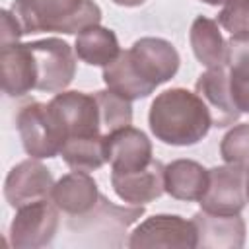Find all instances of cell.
<instances>
[{"label": "cell", "instance_id": "obj_15", "mask_svg": "<svg viewBox=\"0 0 249 249\" xmlns=\"http://www.w3.org/2000/svg\"><path fill=\"white\" fill-rule=\"evenodd\" d=\"M165 165L152 160L146 167L128 173H111V185L115 195L126 204H148L165 193L163 187Z\"/></svg>", "mask_w": 249, "mask_h": 249}, {"label": "cell", "instance_id": "obj_27", "mask_svg": "<svg viewBox=\"0 0 249 249\" xmlns=\"http://www.w3.org/2000/svg\"><path fill=\"white\" fill-rule=\"evenodd\" d=\"M2 33H0V41L2 45H10V43H18L19 37L23 35V29L18 21V18L12 14V10H2Z\"/></svg>", "mask_w": 249, "mask_h": 249}, {"label": "cell", "instance_id": "obj_5", "mask_svg": "<svg viewBox=\"0 0 249 249\" xmlns=\"http://www.w3.org/2000/svg\"><path fill=\"white\" fill-rule=\"evenodd\" d=\"M130 249L146 247H175L195 249L198 245V231L193 220L179 214H156L140 222L126 241Z\"/></svg>", "mask_w": 249, "mask_h": 249}, {"label": "cell", "instance_id": "obj_31", "mask_svg": "<svg viewBox=\"0 0 249 249\" xmlns=\"http://www.w3.org/2000/svg\"><path fill=\"white\" fill-rule=\"evenodd\" d=\"M245 195H247V200H249V171L245 175Z\"/></svg>", "mask_w": 249, "mask_h": 249}, {"label": "cell", "instance_id": "obj_4", "mask_svg": "<svg viewBox=\"0 0 249 249\" xmlns=\"http://www.w3.org/2000/svg\"><path fill=\"white\" fill-rule=\"evenodd\" d=\"M35 60L39 91L58 93L66 89L76 76V51L58 37H47L27 43Z\"/></svg>", "mask_w": 249, "mask_h": 249}, {"label": "cell", "instance_id": "obj_29", "mask_svg": "<svg viewBox=\"0 0 249 249\" xmlns=\"http://www.w3.org/2000/svg\"><path fill=\"white\" fill-rule=\"evenodd\" d=\"M113 2L123 8H136V6H142L146 0H113Z\"/></svg>", "mask_w": 249, "mask_h": 249}, {"label": "cell", "instance_id": "obj_30", "mask_svg": "<svg viewBox=\"0 0 249 249\" xmlns=\"http://www.w3.org/2000/svg\"><path fill=\"white\" fill-rule=\"evenodd\" d=\"M200 2H204L208 6H220V4H226L228 0H200Z\"/></svg>", "mask_w": 249, "mask_h": 249}, {"label": "cell", "instance_id": "obj_23", "mask_svg": "<svg viewBox=\"0 0 249 249\" xmlns=\"http://www.w3.org/2000/svg\"><path fill=\"white\" fill-rule=\"evenodd\" d=\"M95 99L99 105V121H101V134L103 136L132 124L130 99L115 93L109 88L95 91Z\"/></svg>", "mask_w": 249, "mask_h": 249}, {"label": "cell", "instance_id": "obj_8", "mask_svg": "<svg viewBox=\"0 0 249 249\" xmlns=\"http://www.w3.org/2000/svg\"><path fill=\"white\" fill-rule=\"evenodd\" d=\"M198 202L210 214H239L247 202L245 171L228 163L208 169V187Z\"/></svg>", "mask_w": 249, "mask_h": 249}, {"label": "cell", "instance_id": "obj_28", "mask_svg": "<svg viewBox=\"0 0 249 249\" xmlns=\"http://www.w3.org/2000/svg\"><path fill=\"white\" fill-rule=\"evenodd\" d=\"M230 86L233 93V101L241 113L249 115V78H231L230 76Z\"/></svg>", "mask_w": 249, "mask_h": 249}, {"label": "cell", "instance_id": "obj_21", "mask_svg": "<svg viewBox=\"0 0 249 249\" xmlns=\"http://www.w3.org/2000/svg\"><path fill=\"white\" fill-rule=\"evenodd\" d=\"M103 82L109 89H113L115 93L134 101V99H144L150 93H154V88L150 84H146L140 74L134 70L128 51H121L119 56L107 64L103 68Z\"/></svg>", "mask_w": 249, "mask_h": 249}, {"label": "cell", "instance_id": "obj_11", "mask_svg": "<svg viewBox=\"0 0 249 249\" xmlns=\"http://www.w3.org/2000/svg\"><path fill=\"white\" fill-rule=\"evenodd\" d=\"M144 214L142 204H126L117 206L107 200L103 195L99 196L97 204L84 216L68 218L66 226L76 233H103V235H121L140 220Z\"/></svg>", "mask_w": 249, "mask_h": 249}, {"label": "cell", "instance_id": "obj_18", "mask_svg": "<svg viewBox=\"0 0 249 249\" xmlns=\"http://www.w3.org/2000/svg\"><path fill=\"white\" fill-rule=\"evenodd\" d=\"M163 187L175 200L198 202L208 187V169L195 160H173L163 169Z\"/></svg>", "mask_w": 249, "mask_h": 249}, {"label": "cell", "instance_id": "obj_3", "mask_svg": "<svg viewBox=\"0 0 249 249\" xmlns=\"http://www.w3.org/2000/svg\"><path fill=\"white\" fill-rule=\"evenodd\" d=\"M16 128L19 132L23 150L29 158L49 160L60 154L68 134L58 115L49 103L29 101L19 107L16 115Z\"/></svg>", "mask_w": 249, "mask_h": 249}, {"label": "cell", "instance_id": "obj_22", "mask_svg": "<svg viewBox=\"0 0 249 249\" xmlns=\"http://www.w3.org/2000/svg\"><path fill=\"white\" fill-rule=\"evenodd\" d=\"M62 160L66 161L68 167L78 169V171H95L101 165L109 161L107 156V138L103 134H93V136H70L62 150H60Z\"/></svg>", "mask_w": 249, "mask_h": 249}, {"label": "cell", "instance_id": "obj_10", "mask_svg": "<svg viewBox=\"0 0 249 249\" xmlns=\"http://www.w3.org/2000/svg\"><path fill=\"white\" fill-rule=\"evenodd\" d=\"M49 105L58 115L64 130L70 136H93L101 134V121H99V105L95 93L86 91H60L56 93Z\"/></svg>", "mask_w": 249, "mask_h": 249}, {"label": "cell", "instance_id": "obj_19", "mask_svg": "<svg viewBox=\"0 0 249 249\" xmlns=\"http://www.w3.org/2000/svg\"><path fill=\"white\" fill-rule=\"evenodd\" d=\"M74 51L82 62H86L89 66L105 68L119 56L121 47H119V39H117L115 31L97 23V25L86 27L84 31H80L76 35Z\"/></svg>", "mask_w": 249, "mask_h": 249}, {"label": "cell", "instance_id": "obj_13", "mask_svg": "<svg viewBox=\"0 0 249 249\" xmlns=\"http://www.w3.org/2000/svg\"><path fill=\"white\" fill-rule=\"evenodd\" d=\"M107 138V156L111 163V173H128L146 167L152 158V142L140 128L124 126Z\"/></svg>", "mask_w": 249, "mask_h": 249}, {"label": "cell", "instance_id": "obj_6", "mask_svg": "<svg viewBox=\"0 0 249 249\" xmlns=\"http://www.w3.org/2000/svg\"><path fill=\"white\" fill-rule=\"evenodd\" d=\"M58 208L51 198L16 208L10 224V245L14 249H39L49 245L58 230Z\"/></svg>", "mask_w": 249, "mask_h": 249}, {"label": "cell", "instance_id": "obj_20", "mask_svg": "<svg viewBox=\"0 0 249 249\" xmlns=\"http://www.w3.org/2000/svg\"><path fill=\"white\" fill-rule=\"evenodd\" d=\"M191 49L196 60L206 68H216L226 64V41L220 33L216 19L198 16L195 18L189 31Z\"/></svg>", "mask_w": 249, "mask_h": 249}, {"label": "cell", "instance_id": "obj_24", "mask_svg": "<svg viewBox=\"0 0 249 249\" xmlns=\"http://www.w3.org/2000/svg\"><path fill=\"white\" fill-rule=\"evenodd\" d=\"M220 156L228 165L239 167L245 173L249 171V123L235 124L224 134Z\"/></svg>", "mask_w": 249, "mask_h": 249}, {"label": "cell", "instance_id": "obj_9", "mask_svg": "<svg viewBox=\"0 0 249 249\" xmlns=\"http://www.w3.org/2000/svg\"><path fill=\"white\" fill-rule=\"evenodd\" d=\"M53 187L54 179L51 171L35 158H29L8 171L4 181V198L12 208H19L29 202L51 198Z\"/></svg>", "mask_w": 249, "mask_h": 249}, {"label": "cell", "instance_id": "obj_12", "mask_svg": "<svg viewBox=\"0 0 249 249\" xmlns=\"http://www.w3.org/2000/svg\"><path fill=\"white\" fill-rule=\"evenodd\" d=\"M195 91L196 95L204 101L210 119H212V126L224 128L233 124L241 111L237 109L235 101H233V93H231V86H230V72L224 66H216V68H206V72H202L195 84Z\"/></svg>", "mask_w": 249, "mask_h": 249}, {"label": "cell", "instance_id": "obj_7", "mask_svg": "<svg viewBox=\"0 0 249 249\" xmlns=\"http://www.w3.org/2000/svg\"><path fill=\"white\" fill-rule=\"evenodd\" d=\"M126 51L134 70L154 89L169 82L181 64V56L173 43L161 37H140Z\"/></svg>", "mask_w": 249, "mask_h": 249}, {"label": "cell", "instance_id": "obj_25", "mask_svg": "<svg viewBox=\"0 0 249 249\" xmlns=\"http://www.w3.org/2000/svg\"><path fill=\"white\" fill-rule=\"evenodd\" d=\"M226 68L231 78H249V33H237L226 41Z\"/></svg>", "mask_w": 249, "mask_h": 249}, {"label": "cell", "instance_id": "obj_1", "mask_svg": "<svg viewBox=\"0 0 249 249\" xmlns=\"http://www.w3.org/2000/svg\"><path fill=\"white\" fill-rule=\"evenodd\" d=\"M148 124L156 140L167 146H193L208 134L212 119L196 91L171 88L154 97Z\"/></svg>", "mask_w": 249, "mask_h": 249}, {"label": "cell", "instance_id": "obj_16", "mask_svg": "<svg viewBox=\"0 0 249 249\" xmlns=\"http://www.w3.org/2000/svg\"><path fill=\"white\" fill-rule=\"evenodd\" d=\"M99 196L101 193L97 189L95 179L88 171L74 169L54 183L51 200L68 218H76L88 214L97 204Z\"/></svg>", "mask_w": 249, "mask_h": 249}, {"label": "cell", "instance_id": "obj_2", "mask_svg": "<svg viewBox=\"0 0 249 249\" xmlns=\"http://www.w3.org/2000/svg\"><path fill=\"white\" fill-rule=\"evenodd\" d=\"M10 10L18 18L23 35H78L101 21V8L93 0H14Z\"/></svg>", "mask_w": 249, "mask_h": 249}, {"label": "cell", "instance_id": "obj_17", "mask_svg": "<svg viewBox=\"0 0 249 249\" xmlns=\"http://www.w3.org/2000/svg\"><path fill=\"white\" fill-rule=\"evenodd\" d=\"M193 222L198 231V245L208 249H239L245 245L247 228L239 214L195 212Z\"/></svg>", "mask_w": 249, "mask_h": 249}, {"label": "cell", "instance_id": "obj_26", "mask_svg": "<svg viewBox=\"0 0 249 249\" xmlns=\"http://www.w3.org/2000/svg\"><path fill=\"white\" fill-rule=\"evenodd\" d=\"M216 21L230 35L249 33V0H228Z\"/></svg>", "mask_w": 249, "mask_h": 249}, {"label": "cell", "instance_id": "obj_14", "mask_svg": "<svg viewBox=\"0 0 249 249\" xmlns=\"http://www.w3.org/2000/svg\"><path fill=\"white\" fill-rule=\"evenodd\" d=\"M0 78L8 97H21L37 88V70L27 43H10L0 49Z\"/></svg>", "mask_w": 249, "mask_h": 249}]
</instances>
